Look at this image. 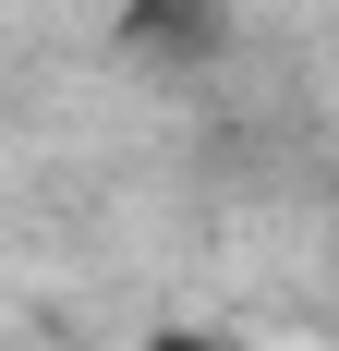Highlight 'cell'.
<instances>
[{
  "label": "cell",
  "instance_id": "cell-1",
  "mask_svg": "<svg viewBox=\"0 0 339 351\" xmlns=\"http://www.w3.org/2000/svg\"><path fill=\"white\" fill-rule=\"evenodd\" d=\"M145 351H231V339H218V327H158Z\"/></svg>",
  "mask_w": 339,
  "mask_h": 351
},
{
  "label": "cell",
  "instance_id": "cell-2",
  "mask_svg": "<svg viewBox=\"0 0 339 351\" xmlns=\"http://www.w3.org/2000/svg\"><path fill=\"white\" fill-rule=\"evenodd\" d=\"M182 12H194V25H206V0H145V25H182Z\"/></svg>",
  "mask_w": 339,
  "mask_h": 351
}]
</instances>
